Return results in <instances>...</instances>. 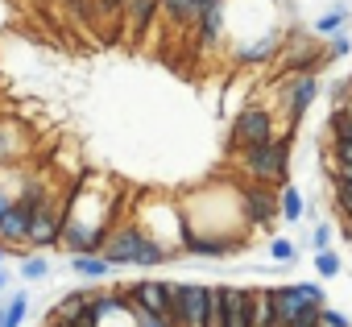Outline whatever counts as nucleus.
<instances>
[{
  "mask_svg": "<svg viewBox=\"0 0 352 327\" xmlns=\"http://www.w3.org/2000/svg\"><path fill=\"white\" fill-rule=\"evenodd\" d=\"M290 145H294V133H274L265 145H253L241 153V170L249 183H290Z\"/></svg>",
  "mask_w": 352,
  "mask_h": 327,
  "instance_id": "1",
  "label": "nucleus"
},
{
  "mask_svg": "<svg viewBox=\"0 0 352 327\" xmlns=\"http://www.w3.org/2000/svg\"><path fill=\"white\" fill-rule=\"evenodd\" d=\"M274 133H282L278 128V108L274 104H261V100H249V104L236 108L232 128H228V141H232L236 153H245L253 145H265Z\"/></svg>",
  "mask_w": 352,
  "mask_h": 327,
  "instance_id": "2",
  "label": "nucleus"
},
{
  "mask_svg": "<svg viewBox=\"0 0 352 327\" xmlns=\"http://www.w3.org/2000/svg\"><path fill=\"white\" fill-rule=\"evenodd\" d=\"M319 91H323V87H319V75H290V79H286V91H282V104H278L282 116H286V120H282L286 133L298 128V120H302L307 108L319 100Z\"/></svg>",
  "mask_w": 352,
  "mask_h": 327,
  "instance_id": "3",
  "label": "nucleus"
},
{
  "mask_svg": "<svg viewBox=\"0 0 352 327\" xmlns=\"http://www.w3.org/2000/svg\"><path fill=\"white\" fill-rule=\"evenodd\" d=\"M241 207H245V220H249V232H270L282 212H278V195L270 191V183H245L241 187Z\"/></svg>",
  "mask_w": 352,
  "mask_h": 327,
  "instance_id": "4",
  "label": "nucleus"
},
{
  "mask_svg": "<svg viewBox=\"0 0 352 327\" xmlns=\"http://www.w3.org/2000/svg\"><path fill=\"white\" fill-rule=\"evenodd\" d=\"M141 240H145V232L137 228V220H120V224L108 228V240H104L100 253H104L116 269H133V265H137V253H141Z\"/></svg>",
  "mask_w": 352,
  "mask_h": 327,
  "instance_id": "5",
  "label": "nucleus"
},
{
  "mask_svg": "<svg viewBox=\"0 0 352 327\" xmlns=\"http://www.w3.org/2000/svg\"><path fill=\"white\" fill-rule=\"evenodd\" d=\"M282 42H286V30L282 25H270L265 34L249 38V42H236L232 46V63L236 67H265L282 54Z\"/></svg>",
  "mask_w": 352,
  "mask_h": 327,
  "instance_id": "6",
  "label": "nucleus"
},
{
  "mask_svg": "<svg viewBox=\"0 0 352 327\" xmlns=\"http://www.w3.org/2000/svg\"><path fill=\"white\" fill-rule=\"evenodd\" d=\"M249 249V236H183V257H208V261H224Z\"/></svg>",
  "mask_w": 352,
  "mask_h": 327,
  "instance_id": "7",
  "label": "nucleus"
},
{
  "mask_svg": "<svg viewBox=\"0 0 352 327\" xmlns=\"http://www.w3.org/2000/svg\"><path fill=\"white\" fill-rule=\"evenodd\" d=\"M170 290H174V282H166V278H137V282H133V306L170 319ZM170 323H174V319H170Z\"/></svg>",
  "mask_w": 352,
  "mask_h": 327,
  "instance_id": "8",
  "label": "nucleus"
},
{
  "mask_svg": "<svg viewBox=\"0 0 352 327\" xmlns=\"http://www.w3.org/2000/svg\"><path fill=\"white\" fill-rule=\"evenodd\" d=\"M216 5H224V0H157V17L183 25V30H195L199 17L208 9H216Z\"/></svg>",
  "mask_w": 352,
  "mask_h": 327,
  "instance_id": "9",
  "label": "nucleus"
},
{
  "mask_svg": "<svg viewBox=\"0 0 352 327\" xmlns=\"http://www.w3.org/2000/svg\"><path fill=\"white\" fill-rule=\"evenodd\" d=\"M153 21H157V0H124L120 5V25L129 42H137Z\"/></svg>",
  "mask_w": 352,
  "mask_h": 327,
  "instance_id": "10",
  "label": "nucleus"
},
{
  "mask_svg": "<svg viewBox=\"0 0 352 327\" xmlns=\"http://www.w3.org/2000/svg\"><path fill=\"white\" fill-rule=\"evenodd\" d=\"M67 269L79 278V282H108L116 273V265L104 257V253H71L67 257Z\"/></svg>",
  "mask_w": 352,
  "mask_h": 327,
  "instance_id": "11",
  "label": "nucleus"
},
{
  "mask_svg": "<svg viewBox=\"0 0 352 327\" xmlns=\"http://www.w3.org/2000/svg\"><path fill=\"white\" fill-rule=\"evenodd\" d=\"M224 34H228V0H224V5H216V9H208L199 17V25H195V38H199L204 50H216Z\"/></svg>",
  "mask_w": 352,
  "mask_h": 327,
  "instance_id": "12",
  "label": "nucleus"
},
{
  "mask_svg": "<svg viewBox=\"0 0 352 327\" xmlns=\"http://www.w3.org/2000/svg\"><path fill=\"white\" fill-rule=\"evenodd\" d=\"M348 25H352V0H331V5L315 17V34L319 38H331V34H340Z\"/></svg>",
  "mask_w": 352,
  "mask_h": 327,
  "instance_id": "13",
  "label": "nucleus"
},
{
  "mask_svg": "<svg viewBox=\"0 0 352 327\" xmlns=\"http://www.w3.org/2000/svg\"><path fill=\"white\" fill-rule=\"evenodd\" d=\"M25 319H30V286L9 290L0 298V327H21Z\"/></svg>",
  "mask_w": 352,
  "mask_h": 327,
  "instance_id": "14",
  "label": "nucleus"
},
{
  "mask_svg": "<svg viewBox=\"0 0 352 327\" xmlns=\"http://www.w3.org/2000/svg\"><path fill=\"white\" fill-rule=\"evenodd\" d=\"M21 153H25V128L13 120H0V170L13 166Z\"/></svg>",
  "mask_w": 352,
  "mask_h": 327,
  "instance_id": "15",
  "label": "nucleus"
},
{
  "mask_svg": "<svg viewBox=\"0 0 352 327\" xmlns=\"http://www.w3.org/2000/svg\"><path fill=\"white\" fill-rule=\"evenodd\" d=\"M278 212H282V220H286V224H298V220L307 216V195H302L294 183H282V195H278Z\"/></svg>",
  "mask_w": 352,
  "mask_h": 327,
  "instance_id": "16",
  "label": "nucleus"
},
{
  "mask_svg": "<svg viewBox=\"0 0 352 327\" xmlns=\"http://www.w3.org/2000/svg\"><path fill=\"white\" fill-rule=\"evenodd\" d=\"M17 278H21V286H42V282L50 278V257H46V253H25Z\"/></svg>",
  "mask_w": 352,
  "mask_h": 327,
  "instance_id": "17",
  "label": "nucleus"
},
{
  "mask_svg": "<svg viewBox=\"0 0 352 327\" xmlns=\"http://www.w3.org/2000/svg\"><path fill=\"white\" fill-rule=\"evenodd\" d=\"M87 302H91V290H67V294L54 302V311H50V315H58V319L75 323V319L87 311Z\"/></svg>",
  "mask_w": 352,
  "mask_h": 327,
  "instance_id": "18",
  "label": "nucleus"
},
{
  "mask_svg": "<svg viewBox=\"0 0 352 327\" xmlns=\"http://www.w3.org/2000/svg\"><path fill=\"white\" fill-rule=\"evenodd\" d=\"M249 327H274V298H270V286H253Z\"/></svg>",
  "mask_w": 352,
  "mask_h": 327,
  "instance_id": "19",
  "label": "nucleus"
},
{
  "mask_svg": "<svg viewBox=\"0 0 352 327\" xmlns=\"http://www.w3.org/2000/svg\"><path fill=\"white\" fill-rule=\"evenodd\" d=\"M265 253H270V261H274V265H294V261H298V245H294L290 236H274Z\"/></svg>",
  "mask_w": 352,
  "mask_h": 327,
  "instance_id": "20",
  "label": "nucleus"
},
{
  "mask_svg": "<svg viewBox=\"0 0 352 327\" xmlns=\"http://www.w3.org/2000/svg\"><path fill=\"white\" fill-rule=\"evenodd\" d=\"M340 269H344V261H340V253H331V249H323V253H315V273H319L323 282H331V278H340Z\"/></svg>",
  "mask_w": 352,
  "mask_h": 327,
  "instance_id": "21",
  "label": "nucleus"
},
{
  "mask_svg": "<svg viewBox=\"0 0 352 327\" xmlns=\"http://www.w3.org/2000/svg\"><path fill=\"white\" fill-rule=\"evenodd\" d=\"M323 54H327V58H348V54H352V34H348V30L331 34L327 46H323Z\"/></svg>",
  "mask_w": 352,
  "mask_h": 327,
  "instance_id": "22",
  "label": "nucleus"
},
{
  "mask_svg": "<svg viewBox=\"0 0 352 327\" xmlns=\"http://www.w3.org/2000/svg\"><path fill=\"white\" fill-rule=\"evenodd\" d=\"M331 195H336V207L352 216V179H331Z\"/></svg>",
  "mask_w": 352,
  "mask_h": 327,
  "instance_id": "23",
  "label": "nucleus"
},
{
  "mask_svg": "<svg viewBox=\"0 0 352 327\" xmlns=\"http://www.w3.org/2000/svg\"><path fill=\"white\" fill-rule=\"evenodd\" d=\"M352 161V141L348 137H331V166H344Z\"/></svg>",
  "mask_w": 352,
  "mask_h": 327,
  "instance_id": "24",
  "label": "nucleus"
},
{
  "mask_svg": "<svg viewBox=\"0 0 352 327\" xmlns=\"http://www.w3.org/2000/svg\"><path fill=\"white\" fill-rule=\"evenodd\" d=\"M311 249H315V253L331 249V224H315V232H311Z\"/></svg>",
  "mask_w": 352,
  "mask_h": 327,
  "instance_id": "25",
  "label": "nucleus"
},
{
  "mask_svg": "<svg viewBox=\"0 0 352 327\" xmlns=\"http://www.w3.org/2000/svg\"><path fill=\"white\" fill-rule=\"evenodd\" d=\"M319 323H327V327H352V323H348V315H344V311H331V306H323V311H319Z\"/></svg>",
  "mask_w": 352,
  "mask_h": 327,
  "instance_id": "26",
  "label": "nucleus"
},
{
  "mask_svg": "<svg viewBox=\"0 0 352 327\" xmlns=\"http://www.w3.org/2000/svg\"><path fill=\"white\" fill-rule=\"evenodd\" d=\"M13 195H17V191H5V187H0V216H5V212H9V203H13Z\"/></svg>",
  "mask_w": 352,
  "mask_h": 327,
  "instance_id": "27",
  "label": "nucleus"
},
{
  "mask_svg": "<svg viewBox=\"0 0 352 327\" xmlns=\"http://www.w3.org/2000/svg\"><path fill=\"white\" fill-rule=\"evenodd\" d=\"M9 286H13V278H9V269H0V298L9 294Z\"/></svg>",
  "mask_w": 352,
  "mask_h": 327,
  "instance_id": "28",
  "label": "nucleus"
},
{
  "mask_svg": "<svg viewBox=\"0 0 352 327\" xmlns=\"http://www.w3.org/2000/svg\"><path fill=\"white\" fill-rule=\"evenodd\" d=\"M9 257H21V253H17V249H9V245H5V240H0V265H5V261H9Z\"/></svg>",
  "mask_w": 352,
  "mask_h": 327,
  "instance_id": "29",
  "label": "nucleus"
},
{
  "mask_svg": "<svg viewBox=\"0 0 352 327\" xmlns=\"http://www.w3.org/2000/svg\"><path fill=\"white\" fill-rule=\"evenodd\" d=\"M270 5H286V0H270Z\"/></svg>",
  "mask_w": 352,
  "mask_h": 327,
  "instance_id": "30",
  "label": "nucleus"
}]
</instances>
